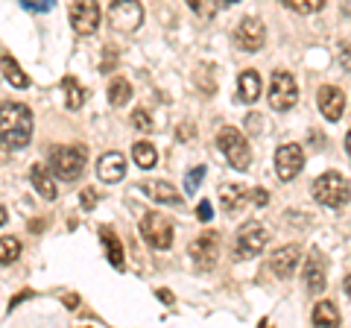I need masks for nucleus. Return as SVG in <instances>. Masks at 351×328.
Wrapping results in <instances>:
<instances>
[{
	"label": "nucleus",
	"mask_w": 351,
	"mask_h": 328,
	"mask_svg": "<svg viewBox=\"0 0 351 328\" xmlns=\"http://www.w3.org/2000/svg\"><path fill=\"white\" fill-rule=\"evenodd\" d=\"M202 179H205V164H199V167L188 170V176H184V194H196V191H199Z\"/></svg>",
	"instance_id": "30"
},
{
	"label": "nucleus",
	"mask_w": 351,
	"mask_h": 328,
	"mask_svg": "<svg viewBox=\"0 0 351 328\" xmlns=\"http://www.w3.org/2000/svg\"><path fill=\"white\" fill-rule=\"evenodd\" d=\"M299 261H302V246H295V244H287V246H281L272 253L269 258V270L276 272L278 279H290L295 267H299Z\"/></svg>",
	"instance_id": "15"
},
{
	"label": "nucleus",
	"mask_w": 351,
	"mask_h": 328,
	"mask_svg": "<svg viewBox=\"0 0 351 328\" xmlns=\"http://www.w3.org/2000/svg\"><path fill=\"white\" fill-rule=\"evenodd\" d=\"M316 100H319V112L325 115V120H331L337 124L339 117L346 112V91L337 89V85H322L319 94H316Z\"/></svg>",
	"instance_id": "14"
},
{
	"label": "nucleus",
	"mask_w": 351,
	"mask_h": 328,
	"mask_svg": "<svg viewBox=\"0 0 351 328\" xmlns=\"http://www.w3.org/2000/svg\"><path fill=\"white\" fill-rule=\"evenodd\" d=\"M313 200L325 209H343L348 202V182L339 173H322L313 182Z\"/></svg>",
	"instance_id": "4"
},
{
	"label": "nucleus",
	"mask_w": 351,
	"mask_h": 328,
	"mask_svg": "<svg viewBox=\"0 0 351 328\" xmlns=\"http://www.w3.org/2000/svg\"><path fill=\"white\" fill-rule=\"evenodd\" d=\"M219 202H223V209L228 214H234L249 202V191L243 185H223V188H219Z\"/></svg>",
	"instance_id": "18"
},
{
	"label": "nucleus",
	"mask_w": 351,
	"mask_h": 328,
	"mask_svg": "<svg viewBox=\"0 0 351 328\" xmlns=\"http://www.w3.org/2000/svg\"><path fill=\"white\" fill-rule=\"evenodd\" d=\"M29 179H32V185H36V191L44 196V200H56V194H59V188H56V179L47 173V167H41V164H36V167L29 170Z\"/></svg>",
	"instance_id": "21"
},
{
	"label": "nucleus",
	"mask_w": 351,
	"mask_h": 328,
	"mask_svg": "<svg viewBox=\"0 0 351 328\" xmlns=\"http://www.w3.org/2000/svg\"><path fill=\"white\" fill-rule=\"evenodd\" d=\"M255 202H258L261 209H263V205L269 202V194H267V191H255Z\"/></svg>",
	"instance_id": "37"
},
{
	"label": "nucleus",
	"mask_w": 351,
	"mask_h": 328,
	"mask_svg": "<svg viewBox=\"0 0 351 328\" xmlns=\"http://www.w3.org/2000/svg\"><path fill=\"white\" fill-rule=\"evenodd\" d=\"M234 41L240 50H249V53H258L263 47V41H267V30L258 18H243L234 30Z\"/></svg>",
	"instance_id": "12"
},
{
	"label": "nucleus",
	"mask_w": 351,
	"mask_h": 328,
	"mask_svg": "<svg viewBox=\"0 0 351 328\" xmlns=\"http://www.w3.org/2000/svg\"><path fill=\"white\" fill-rule=\"evenodd\" d=\"M32 138V112L24 103H0V156L24 150Z\"/></svg>",
	"instance_id": "1"
},
{
	"label": "nucleus",
	"mask_w": 351,
	"mask_h": 328,
	"mask_svg": "<svg viewBox=\"0 0 351 328\" xmlns=\"http://www.w3.org/2000/svg\"><path fill=\"white\" fill-rule=\"evenodd\" d=\"M97 176L106 185H114L126 176V159L120 152H103L100 161H97Z\"/></svg>",
	"instance_id": "16"
},
{
	"label": "nucleus",
	"mask_w": 351,
	"mask_h": 328,
	"mask_svg": "<svg viewBox=\"0 0 351 328\" xmlns=\"http://www.w3.org/2000/svg\"><path fill=\"white\" fill-rule=\"evenodd\" d=\"M132 124H135V129H141V132H149L152 117H149L147 108H135V112H132Z\"/></svg>",
	"instance_id": "31"
},
{
	"label": "nucleus",
	"mask_w": 351,
	"mask_h": 328,
	"mask_svg": "<svg viewBox=\"0 0 351 328\" xmlns=\"http://www.w3.org/2000/svg\"><path fill=\"white\" fill-rule=\"evenodd\" d=\"M94 202H97V194H94V191H85V194H82V209H85V211H91V209H94Z\"/></svg>",
	"instance_id": "34"
},
{
	"label": "nucleus",
	"mask_w": 351,
	"mask_h": 328,
	"mask_svg": "<svg viewBox=\"0 0 351 328\" xmlns=\"http://www.w3.org/2000/svg\"><path fill=\"white\" fill-rule=\"evenodd\" d=\"M129 97H132V85H129V80L117 76V80L108 85V103H112V106H126V103H129Z\"/></svg>",
	"instance_id": "26"
},
{
	"label": "nucleus",
	"mask_w": 351,
	"mask_h": 328,
	"mask_svg": "<svg viewBox=\"0 0 351 328\" xmlns=\"http://www.w3.org/2000/svg\"><path fill=\"white\" fill-rule=\"evenodd\" d=\"M267 229H263L258 220H252L246 226H240V232H237V244H234V253L237 258H255L263 253V246H267Z\"/></svg>",
	"instance_id": "9"
},
{
	"label": "nucleus",
	"mask_w": 351,
	"mask_h": 328,
	"mask_svg": "<svg viewBox=\"0 0 351 328\" xmlns=\"http://www.w3.org/2000/svg\"><path fill=\"white\" fill-rule=\"evenodd\" d=\"M53 3H56V0H38V3H32V0H21V6L29 9V12H47V9H53Z\"/></svg>",
	"instance_id": "32"
},
{
	"label": "nucleus",
	"mask_w": 351,
	"mask_h": 328,
	"mask_svg": "<svg viewBox=\"0 0 351 328\" xmlns=\"http://www.w3.org/2000/svg\"><path fill=\"white\" fill-rule=\"evenodd\" d=\"M313 325H328V328L343 325L337 305L334 302H316V308H313Z\"/></svg>",
	"instance_id": "23"
},
{
	"label": "nucleus",
	"mask_w": 351,
	"mask_h": 328,
	"mask_svg": "<svg viewBox=\"0 0 351 328\" xmlns=\"http://www.w3.org/2000/svg\"><path fill=\"white\" fill-rule=\"evenodd\" d=\"M299 100V89H295V80L287 71H276L272 73V85H269V106L276 112H287Z\"/></svg>",
	"instance_id": "8"
},
{
	"label": "nucleus",
	"mask_w": 351,
	"mask_h": 328,
	"mask_svg": "<svg viewBox=\"0 0 351 328\" xmlns=\"http://www.w3.org/2000/svg\"><path fill=\"white\" fill-rule=\"evenodd\" d=\"M64 308L76 311V308H80V296H76V293H68V296H64Z\"/></svg>",
	"instance_id": "35"
},
{
	"label": "nucleus",
	"mask_w": 351,
	"mask_h": 328,
	"mask_svg": "<svg viewBox=\"0 0 351 328\" xmlns=\"http://www.w3.org/2000/svg\"><path fill=\"white\" fill-rule=\"evenodd\" d=\"M226 3H240V0H226Z\"/></svg>",
	"instance_id": "39"
},
{
	"label": "nucleus",
	"mask_w": 351,
	"mask_h": 328,
	"mask_svg": "<svg viewBox=\"0 0 351 328\" xmlns=\"http://www.w3.org/2000/svg\"><path fill=\"white\" fill-rule=\"evenodd\" d=\"M100 240H103V246H106V255L108 261H112V267L114 270H123L126 267V261H123V246H120V240L114 235V229H100Z\"/></svg>",
	"instance_id": "20"
},
{
	"label": "nucleus",
	"mask_w": 351,
	"mask_h": 328,
	"mask_svg": "<svg viewBox=\"0 0 351 328\" xmlns=\"http://www.w3.org/2000/svg\"><path fill=\"white\" fill-rule=\"evenodd\" d=\"M132 156H135V164L141 170H149V167H156L158 164V152H156V147H152L149 141H138V144L132 147Z\"/></svg>",
	"instance_id": "25"
},
{
	"label": "nucleus",
	"mask_w": 351,
	"mask_h": 328,
	"mask_svg": "<svg viewBox=\"0 0 351 328\" xmlns=\"http://www.w3.org/2000/svg\"><path fill=\"white\" fill-rule=\"evenodd\" d=\"M100 21H103V12H100L97 0H73L71 27L80 32V36H94V32L100 30Z\"/></svg>",
	"instance_id": "6"
},
{
	"label": "nucleus",
	"mask_w": 351,
	"mask_h": 328,
	"mask_svg": "<svg viewBox=\"0 0 351 328\" xmlns=\"http://www.w3.org/2000/svg\"><path fill=\"white\" fill-rule=\"evenodd\" d=\"M217 144H219V150L226 152V159H228V164H232L234 170H249L252 150H249V141H246V135L240 132V129L223 126L217 132Z\"/></svg>",
	"instance_id": "3"
},
{
	"label": "nucleus",
	"mask_w": 351,
	"mask_h": 328,
	"mask_svg": "<svg viewBox=\"0 0 351 328\" xmlns=\"http://www.w3.org/2000/svg\"><path fill=\"white\" fill-rule=\"evenodd\" d=\"M9 220V214H6V209H3V205H0V226H3Z\"/></svg>",
	"instance_id": "38"
},
{
	"label": "nucleus",
	"mask_w": 351,
	"mask_h": 328,
	"mask_svg": "<svg viewBox=\"0 0 351 328\" xmlns=\"http://www.w3.org/2000/svg\"><path fill=\"white\" fill-rule=\"evenodd\" d=\"M85 159H88L85 147H53L50 150V170L56 173L59 179L73 182V179L82 176Z\"/></svg>",
	"instance_id": "2"
},
{
	"label": "nucleus",
	"mask_w": 351,
	"mask_h": 328,
	"mask_svg": "<svg viewBox=\"0 0 351 328\" xmlns=\"http://www.w3.org/2000/svg\"><path fill=\"white\" fill-rule=\"evenodd\" d=\"M156 296H158V299H161V302H164V305H173V302H176V299H173V293H170V290H167V288H161V290H158V293H156Z\"/></svg>",
	"instance_id": "36"
},
{
	"label": "nucleus",
	"mask_w": 351,
	"mask_h": 328,
	"mask_svg": "<svg viewBox=\"0 0 351 328\" xmlns=\"http://www.w3.org/2000/svg\"><path fill=\"white\" fill-rule=\"evenodd\" d=\"M261 97V76L255 71H243L237 80V100L240 103H255Z\"/></svg>",
	"instance_id": "19"
},
{
	"label": "nucleus",
	"mask_w": 351,
	"mask_h": 328,
	"mask_svg": "<svg viewBox=\"0 0 351 328\" xmlns=\"http://www.w3.org/2000/svg\"><path fill=\"white\" fill-rule=\"evenodd\" d=\"M304 167V150L299 144H284L276 152V173L281 182H293Z\"/></svg>",
	"instance_id": "11"
},
{
	"label": "nucleus",
	"mask_w": 351,
	"mask_h": 328,
	"mask_svg": "<svg viewBox=\"0 0 351 328\" xmlns=\"http://www.w3.org/2000/svg\"><path fill=\"white\" fill-rule=\"evenodd\" d=\"M141 237H144L152 249H170V244H173V223L164 214L149 211V214H144V220H141Z\"/></svg>",
	"instance_id": "5"
},
{
	"label": "nucleus",
	"mask_w": 351,
	"mask_h": 328,
	"mask_svg": "<svg viewBox=\"0 0 351 328\" xmlns=\"http://www.w3.org/2000/svg\"><path fill=\"white\" fill-rule=\"evenodd\" d=\"M328 284V261L322 253H313L307 255V264H304V288L307 293H313V296H319Z\"/></svg>",
	"instance_id": "13"
},
{
	"label": "nucleus",
	"mask_w": 351,
	"mask_h": 328,
	"mask_svg": "<svg viewBox=\"0 0 351 328\" xmlns=\"http://www.w3.org/2000/svg\"><path fill=\"white\" fill-rule=\"evenodd\" d=\"M62 89H64V106H68L71 112L82 108V103H85V89L73 80V76H64V80H62Z\"/></svg>",
	"instance_id": "24"
},
{
	"label": "nucleus",
	"mask_w": 351,
	"mask_h": 328,
	"mask_svg": "<svg viewBox=\"0 0 351 328\" xmlns=\"http://www.w3.org/2000/svg\"><path fill=\"white\" fill-rule=\"evenodd\" d=\"M188 255L193 258L196 267L211 270L217 264V255H219V235L217 232H205L199 237H193L191 246H188Z\"/></svg>",
	"instance_id": "10"
},
{
	"label": "nucleus",
	"mask_w": 351,
	"mask_h": 328,
	"mask_svg": "<svg viewBox=\"0 0 351 328\" xmlns=\"http://www.w3.org/2000/svg\"><path fill=\"white\" fill-rule=\"evenodd\" d=\"M21 255V244L15 237H0V267H6V264H15Z\"/></svg>",
	"instance_id": "28"
},
{
	"label": "nucleus",
	"mask_w": 351,
	"mask_h": 328,
	"mask_svg": "<svg viewBox=\"0 0 351 328\" xmlns=\"http://www.w3.org/2000/svg\"><path fill=\"white\" fill-rule=\"evenodd\" d=\"M281 6H287L290 12H299V15H313L319 12V9L325 6V0H278Z\"/></svg>",
	"instance_id": "27"
},
{
	"label": "nucleus",
	"mask_w": 351,
	"mask_h": 328,
	"mask_svg": "<svg viewBox=\"0 0 351 328\" xmlns=\"http://www.w3.org/2000/svg\"><path fill=\"white\" fill-rule=\"evenodd\" d=\"M108 21L120 32H135L141 27V21H144V9H141L138 0H112Z\"/></svg>",
	"instance_id": "7"
},
{
	"label": "nucleus",
	"mask_w": 351,
	"mask_h": 328,
	"mask_svg": "<svg viewBox=\"0 0 351 328\" xmlns=\"http://www.w3.org/2000/svg\"><path fill=\"white\" fill-rule=\"evenodd\" d=\"M0 71H3V80L12 85V89H27L29 85V76L18 68V62L12 56H3L0 59Z\"/></svg>",
	"instance_id": "22"
},
{
	"label": "nucleus",
	"mask_w": 351,
	"mask_h": 328,
	"mask_svg": "<svg viewBox=\"0 0 351 328\" xmlns=\"http://www.w3.org/2000/svg\"><path fill=\"white\" fill-rule=\"evenodd\" d=\"M144 194L152 196L156 202H164V205H182V194L173 188L170 182H144Z\"/></svg>",
	"instance_id": "17"
},
{
	"label": "nucleus",
	"mask_w": 351,
	"mask_h": 328,
	"mask_svg": "<svg viewBox=\"0 0 351 328\" xmlns=\"http://www.w3.org/2000/svg\"><path fill=\"white\" fill-rule=\"evenodd\" d=\"M196 217H199L202 223H208V220H211V217H214V209H211V202H208V200H202L199 205H196Z\"/></svg>",
	"instance_id": "33"
},
{
	"label": "nucleus",
	"mask_w": 351,
	"mask_h": 328,
	"mask_svg": "<svg viewBox=\"0 0 351 328\" xmlns=\"http://www.w3.org/2000/svg\"><path fill=\"white\" fill-rule=\"evenodd\" d=\"M188 6L193 9V15H199V21H211L219 9V0H188Z\"/></svg>",
	"instance_id": "29"
}]
</instances>
